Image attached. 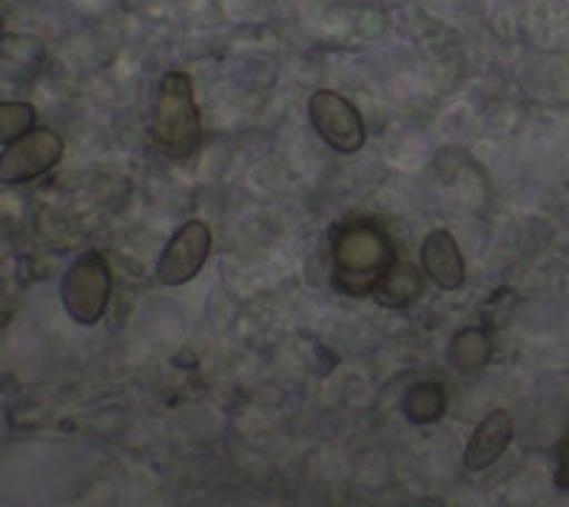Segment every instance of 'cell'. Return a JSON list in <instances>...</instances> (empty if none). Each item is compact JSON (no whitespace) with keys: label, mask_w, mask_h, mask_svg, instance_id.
<instances>
[{"label":"cell","mask_w":569,"mask_h":507,"mask_svg":"<svg viewBox=\"0 0 569 507\" xmlns=\"http://www.w3.org/2000/svg\"><path fill=\"white\" fill-rule=\"evenodd\" d=\"M492 354V342L487 331L481 328H465L453 337V342L447 345V362L453 365L456 371L470 374L485 368L487 359Z\"/></svg>","instance_id":"cell-10"},{"label":"cell","mask_w":569,"mask_h":507,"mask_svg":"<svg viewBox=\"0 0 569 507\" xmlns=\"http://www.w3.org/2000/svg\"><path fill=\"white\" fill-rule=\"evenodd\" d=\"M396 260L388 231L373 220H353L337 226L330 235L333 288L345 297H368L376 282Z\"/></svg>","instance_id":"cell-1"},{"label":"cell","mask_w":569,"mask_h":507,"mask_svg":"<svg viewBox=\"0 0 569 507\" xmlns=\"http://www.w3.org/2000/svg\"><path fill=\"white\" fill-rule=\"evenodd\" d=\"M421 274L441 291H459L465 286L467 268L456 237L447 228H436L421 242Z\"/></svg>","instance_id":"cell-7"},{"label":"cell","mask_w":569,"mask_h":507,"mask_svg":"<svg viewBox=\"0 0 569 507\" xmlns=\"http://www.w3.org/2000/svg\"><path fill=\"white\" fill-rule=\"evenodd\" d=\"M447 394L439 382H419L401 399V414L413 425H433L445 417Z\"/></svg>","instance_id":"cell-11"},{"label":"cell","mask_w":569,"mask_h":507,"mask_svg":"<svg viewBox=\"0 0 569 507\" xmlns=\"http://www.w3.org/2000/svg\"><path fill=\"white\" fill-rule=\"evenodd\" d=\"M151 143L171 160H191L200 151V106L194 98V83L186 72H169L160 80L151 118Z\"/></svg>","instance_id":"cell-2"},{"label":"cell","mask_w":569,"mask_h":507,"mask_svg":"<svg viewBox=\"0 0 569 507\" xmlns=\"http://www.w3.org/2000/svg\"><path fill=\"white\" fill-rule=\"evenodd\" d=\"M38 111L23 100H0V146L12 143L20 135L34 129Z\"/></svg>","instance_id":"cell-12"},{"label":"cell","mask_w":569,"mask_h":507,"mask_svg":"<svg viewBox=\"0 0 569 507\" xmlns=\"http://www.w3.org/2000/svg\"><path fill=\"white\" fill-rule=\"evenodd\" d=\"M63 308L78 326H98L109 308L111 268L100 251L80 254L71 262L60 286Z\"/></svg>","instance_id":"cell-3"},{"label":"cell","mask_w":569,"mask_h":507,"mask_svg":"<svg viewBox=\"0 0 569 507\" xmlns=\"http://www.w3.org/2000/svg\"><path fill=\"white\" fill-rule=\"evenodd\" d=\"M0 38H3V23H0Z\"/></svg>","instance_id":"cell-13"},{"label":"cell","mask_w":569,"mask_h":507,"mask_svg":"<svg viewBox=\"0 0 569 507\" xmlns=\"http://www.w3.org/2000/svg\"><path fill=\"white\" fill-rule=\"evenodd\" d=\"M512 443V419L507 410H492L476 425L470 443L465 448V468L467 470H487L505 456Z\"/></svg>","instance_id":"cell-8"},{"label":"cell","mask_w":569,"mask_h":507,"mask_svg":"<svg viewBox=\"0 0 569 507\" xmlns=\"http://www.w3.org/2000/svg\"><path fill=\"white\" fill-rule=\"evenodd\" d=\"M208 254H211V228L202 220L182 222L162 248L157 260V280L162 286H186L202 271Z\"/></svg>","instance_id":"cell-6"},{"label":"cell","mask_w":569,"mask_h":507,"mask_svg":"<svg viewBox=\"0 0 569 507\" xmlns=\"http://www.w3.org/2000/svg\"><path fill=\"white\" fill-rule=\"evenodd\" d=\"M308 118L317 135L339 155H356L365 146V120L353 103L330 89L313 91L308 100Z\"/></svg>","instance_id":"cell-4"},{"label":"cell","mask_w":569,"mask_h":507,"mask_svg":"<svg viewBox=\"0 0 569 507\" xmlns=\"http://www.w3.org/2000/svg\"><path fill=\"white\" fill-rule=\"evenodd\" d=\"M63 157V140L52 129H29L18 140L7 143L0 155V182L20 186V182L38 180L46 171H52Z\"/></svg>","instance_id":"cell-5"},{"label":"cell","mask_w":569,"mask_h":507,"mask_svg":"<svg viewBox=\"0 0 569 507\" xmlns=\"http://www.w3.org/2000/svg\"><path fill=\"white\" fill-rule=\"evenodd\" d=\"M421 294H425V274L401 260L390 262V268L379 277L373 288L376 302L382 308H396V311L413 306Z\"/></svg>","instance_id":"cell-9"}]
</instances>
